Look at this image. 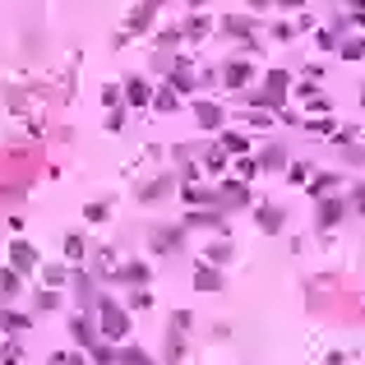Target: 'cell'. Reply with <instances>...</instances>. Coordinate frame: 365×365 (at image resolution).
Wrapping results in <instances>:
<instances>
[{"mask_svg": "<svg viewBox=\"0 0 365 365\" xmlns=\"http://www.w3.org/2000/svg\"><path fill=\"white\" fill-rule=\"evenodd\" d=\"M0 365H19V347H0Z\"/></svg>", "mask_w": 365, "mask_h": 365, "instance_id": "3957f363", "label": "cell"}, {"mask_svg": "<svg viewBox=\"0 0 365 365\" xmlns=\"http://www.w3.org/2000/svg\"><path fill=\"white\" fill-rule=\"evenodd\" d=\"M0 291H5V296H14V291H19V277H14V273H0Z\"/></svg>", "mask_w": 365, "mask_h": 365, "instance_id": "7a4b0ae2", "label": "cell"}, {"mask_svg": "<svg viewBox=\"0 0 365 365\" xmlns=\"http://www.w3.org/2000/svg\"><path fill=\"white\" fill-rule=\"evenodd\" d=\"M23 324H28V319H23V314H0V328H10V333H19Z\"/></svg>", "mask_w": 365, "mask_h": 365, "instance_id": "6da1fadb", "label": "cell"}]
</instances>
